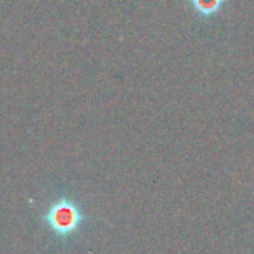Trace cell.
Returning <instances> with one entry per match:
<instances>
[{
  "label": "cell",
  "instance_id": "1",
  "mask_svg": "<svg viewBox=\"0 0 254 254\" xmlns=\"http://www.w3.org/2000/svg\"><path fill=\"white\" fill-rule=\"evenodd\" d=\"M83 219L85 214L79 204L67 195L55 198L42 217L45 226L57 241H67L76 235L82 229Z\"/></svg>",
  "mask_w": 254,
  "mask_h": 254
},
{
  "label": "cell",
  "instance_id": "2",
  "mask_svg": "<svg viewBox=\"0 0 254 254\" xmlns=\"http://www.w3.org/2000/svg\"><path fill=\"white\" fill-rule=\"evenodd\" d=\"M189 4L199 19H213L225 9L226 0H189Z\"/></svg>",
  "mask_w": 254,
  "mask_h": 254
}]
</instances>
